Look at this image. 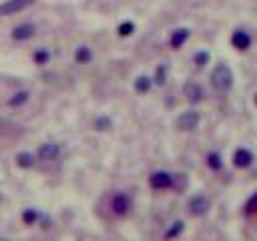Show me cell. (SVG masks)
<instances>
[{
  "label": "cell",
  "mask_w": 257,
  "mask_h": 241,
  "mask_svg": "<svg viewBox=\"0 0 257 241\" xmlns=\"http://www.w3.org/2000/svg\"><path fill=\"white\" fill-rule=\"evenodd\" d=\"M211 83L217 90H227L233 85V72L227 65H217L211 72Z\"/></svg>",
  "instance_id": "1"
},
{
  "label": "cell",
  "mask_w": 257,
  "mask_h": 241,
  "mask_svg": "<svg viewBox=\"0 0 257 241\" xmlns=\"http://www.w3.org/2000/svg\"><path fill=\"white\" fill-rule=\"evenodd\" d=\"M131 197L127 193H115L113 195V199H111V209H113V213L117 217H125L129 215V211H131Z\"/></svg>",
  "instance_id": "2"
},
{
  "label": "cell",
  "mask_w": 257,
  "mask_h": 241,
  "mask_svg": "<svg viewBox=\"0 0 257 241\" xmlns=\"http://www.w3.org/2000/svg\"><path fill=\"white\" fill-rule=\"evenodd\" d=\"M209 207H211V203H209V199L205 197V195H195V197L189 199V213L195 215V217L207 215Z\"/></svg>",
  "instance_id": "3"
},
{
  "label": "cell",
  "mask_w": 257,
  "mask_h": 241,
  "mask_svg": "<svg viewBox=\"0 0 257 241\" xmlns=\"http://www.w3.org/2000/svg\"><path fill=\"white\" fill-rule=\"evenodd\" d=\"M149 183L153 189H169L173 187V175L167 171H155L149 177Z\"/></svg>",
  "instance_id": "4"
},
{
  "label": "cell",
  "mask_w": 257,
  "mask_h": 241,
  "mask_svg": "<svg viewBox=\"0 0 257 241\" xmlns=\"http://www.w3.org/2000/svg\"><path fill=\"white\" fill-rule=\"evenodd\" d=\"M199 120H201L199 113L187 111V113H183V115H181V117L177 119V127H179L181 131H193V129H197Z\"/></svg>",
  "instance_id": "5"
},
{
  "label": "cell",
  "mask_w": 257,
  "mask_h": 241,
  "mask_svg": "<svg viewBox=\"0 0 257 241\" xmlns=\"http://www.w3.org/2000/svg\"><path fill=\"white\" fill-rule=\"evenodd\" d=\"M33 2L34 0H6V2L0 6V14H2V17H10V14H17V12L24 10Z\"/></svg>",
  "instance_id": "6"
},
{
  "label": "cell",
  "mask_w": 257,
  "mask_h": 241,
  "mask_svg": "<svg viewBox=\"0 0 257 241\" xmlns=\"http://www.w3.org/2000/svg\"><path fill=\"white\" fill-rule=\"evenodd\" d=\"M253 163V153L249 149H237L233 155V165L237 169H247L249 165Z\"/></svg>",
  "instance_id": "7"
},
{
  "label": "cell",
  "mask_w": 257,
  "mask_h": 241,
  "mask_svg": "<svg viewBox=\"0 0 257 241\" xmlns=\"http://www.w3.org/2000/svg\"><path fill=\"white\" fill-rule=\"evenodd\" d=\"M36 155L40 161H54L60 155V147L56 143H44V145H40Z\"/></svg>",
  "instance_id": "8"
},
{
  "label": "cell",
  "mask_w": 257,
  "mask_h": 241,
  "mask_svg": "<svg viewBox=\"0 0 257 241\" xmlns=\"http://www.w3.org/2000/svg\"><path fill=\"white\" fill-rule=\"evenodd\" d=\"M231 44L237 51H247L251 47V36L245 33V30H235L231 36Z\"/></svg>",
  "instance_id": "9"
},
{
  "label": "cell",
  "mask_w": 257,
  "mask_h": 241,
  "mask_svg": "<svg viewBox=\"0 0 257 241\" xmlns=\"http://www.w3.org/2000/svg\"><path fill=\"white\" fill-rule=\"evenodd\" d=\"M34 33H36L34 24L26 22V24H20V26H17V28L12 30V38L14 40H28V38L34 36Z\"/></svg>",
  "instance_id": "10"
},
{
  "label": "cell",
  "mask_w": 257,
  "mask_h": 241,
  "mask_svg": "<svg viewBox=\"0 0 257 241\" xmlns=\"http://www.w3.org/2000/svg\"><path fill=\"white\" fill-rule=\"evenodd\" d=\"M183 93H185V97H187L189 103H199L203 99V88L197 83H187L183 86Z\"/></svg>",
  "instance_id": "11"
},
{
  "label": "cell",
  "mask_w": 257,
  "mask_h": 241,
  "mask_svg": "<svg viewBox=\"0 0 257 241\" xmlns=\"http://www.w3.org/2000/svg\"><path fill=\"white\" fill-rule=\"evenodd\" d=\"M189 28H177L175 30V33L171 34V40H169V44H171V49H181V47H183V44L187 42V38H189Z\"/></svg>",
  "instance_id": "12"
},
{
  "label": "cell",
  "mask_w": 257,
  "mask_h": 241,
  "mask_svg": "<svg viewBox=\"0 0 257 241\" xmlns=\"http://www.w3.org/2000/svg\"><path fill=\"white\" fill-rule=\"evenodd\" d=\"M183 229H185V223L183 221H173L171 227L167 229V233H165V241H171V239L179 237L181 233H183Z\"/></svg>",
  "instance_id": "13"
},
{
  "label": "cell",
  "mask_w": 257,
  "mask_h": 241,
  "mask_svg": "<svg viewBox=\"0 0 257 241\" xmlns=\"http://www.w3.org/2000/svg\"><path fill=\"white\" fill-rule=\"evenodd\" d=\"M17 165H18V167H22V169L33 167V165H34V155L33 153H26V151H24V153H18L17 155Z\"/></svg>",
  "instance_id": "14"
},
{
  "label": "cell",
  "mask_w": 257,
  "mask_h": 241,
  "mask_svg": "<svg viewBox=\"0 0 257 241\" xmlns=\"http://www.w3.org/2000/svg\"><path fill=\"white\" fill-rule=\"evenodd\" d=\"M74 58H77V63L85 65V63H90V58H93V52H90L88 47H79L77 52H74Z\"/></svg>",
  "instance_id": "15"
},
{
  "label": "cell",
  "mask_w": 257,
  "mask_h": 241,
  "mask_svg": "<svg viewBox=\"0 0 257 241\" xmlns=\"http://www.w3.org/2000/svg\"><path fill=\"white\" fill-rule=\"evenodd\" d=\"M26 101H28V93H26V90H20V93H14L8 99V104H10V107H20V104H24Z\"/></svg>",
  "instance_id": "16"
},
{
  "label": "cell",
  "mask_w": 257,
  "mask_h": 241,
  "mask_svg": "<svg viewBox=\"0 0 257 241\" xmlns=\"http://www.w3.org/2000/svg\"><path fill=\"white\" fill-rule=\"evenodd\" d=\"M207 165L213 171H219L221 167H223V161H221V155L219 153H209L207 155Z\"/></svg>",
  "instance_id": "17"
},
{
  "label": "cell",
  "mask_w": 257,
  "mask_h": 241,
  "mask_svg": "<svg viewBox=\"0 0 257 241\" xmlns=\"http://www.w3.org/2000/svg\"><path fill=\"white\" fill-rule=\"evenodd\" d=\"M151 79L149 77H139L137 81H135V88H137V93H149V88H151Z\"/></svg>",
  "instance_id": "18"
},
{
  "label": "cell",
  "mask_w": 257,
  "mask_h": 241,
  "mask_svg": "<svg viewBox=\"0 0 257 241\" xmlns=\"http://www.w3.org/2000/svg\"><path fill=\"white\" fill-rule=\"evenodd\" d=\"M38 217H40V213L36 209H26L24 213H22V221L26 223V225H33V223H36L38 221Z\"/></svg>",
  "instance_id": "19"
},
{
  "label": "cell",
  "mask_w": 257,
  "mask_h": 241,
  "mask_svg": "<svg viewBox=\"0 0 257 241\" xmlns=\"http://www.w3.org/2000/svg\"><path fill=\"white\" fill-rule=\"evenodd\" d=\"M167 74H169V67L167 65H161L155 72V83L157 85H165V81H167Z\"/></svg>",
  "instance_id": "20"
},
{
  "label": "cell",
  "mask_w": 257,
  "mask_h": 241,
  "mask_svg": "<svg viewBox=\"0 0 257 241\" xmlns=\"http://www.w3.org/2000/svg\"><path fill=\"white\" fill-rule=\"evenodd\" d=\"M34 63L36 65H47L49 63V58H51V52L49 51H44V49H38L36 52H34Z\"/></svg>",
  "instance_id": "21"
},
{
  "label": "cell",
  "mask_w": 257,
  "mask_h": 241,
  "mask_svg": "<svg viewBox=\"0 0 257 241\" xmlns=\"http://www.w3.org/2000/svg\"><path fill=\"white\" fill-rule=\"evenodd\" d=\"M253 213H257V193H253L245 203V215H253Z\"/></svg>",
  "instance_id": "22"
},
{
  "label": "cell",
  "mask_w": 257,
  "mask_h": 241,
  "mask_svg": "<svg viewBox=\"0 0 257 241\" xmlns=\"http://www.w3.org/2000/svg\"><path fill=\"white\" fill-rule=\"evenodd\" d=\"M133 33H135V24L133 22H123L119 26V34L120 36H131Z\"/></svg>",
  "instance_id": "23"
},
{
  "label": "cell",
  "mask_w": 257,
  "mask_h": 241,
  "mask_svg": "<svg viewBox=\"0 0 257 241\" xmlns=\"http://www.w3.org/2000/svg\"><path fill=\"white\" fill-rule=\"evenodd\" d=\"M95 127H97L99 131H107V129H111V119H109V117H99V119L95 120Z\"/></svg>",
  "instance_id": "24"
},
{
  "label": "cell",
  "mask_w": 257,
  "mask_h": 241,
  "mask_svg": "<svg viewBox=\"0 0 257 241\" xmlns=\"http://www.w3.org/2000/svg\"><path fill=\"white\" fill-rule=\"evenodd\" d=\"M193 60H195V65L197 67H205L209 63V52H195Z\"/></svg>",
  "instance_id": "25"
},
{
  "label": "cell",
  "mask_w": 257,
  "mask_h": 241,
  "mask_svg": "<svg viewBox=\"0 0 257 241\" xmlns=\"http://www.w3.org/2000/svg\"><path fill=\"white\" fill-rule=\"evenodd\" d=\"M2 125H4V120H2V119H0V127H2Z\"/></svg>",
  "instance_id": "26"
},
{
  "label": "cell",
  "mask_w": 257,
  "mask_h": 241,
  "mask_svg": "<svg viewBox=\"0 0 257 241\" xmlns=\"http://www.w3.org/2000/svg\"><path fill=\"white\" fill-rule=\"evenodd\" d=\"M255 104H257V95H255Z\"/></svg>",
  "instance_id": "27"
}]
</instances>
